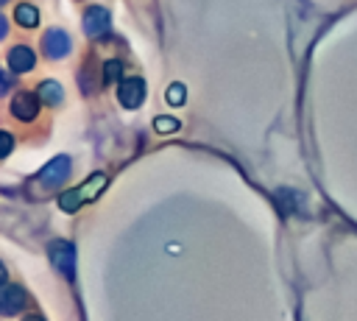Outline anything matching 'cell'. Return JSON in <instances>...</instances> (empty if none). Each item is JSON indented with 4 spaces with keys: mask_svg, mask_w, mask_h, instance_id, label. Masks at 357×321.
I'll return each mask as SVG.
<instances>
[{
    "mask_svg": "<svg viewBox=\"0 0 357 321\" xmlns=\"http://www.w3.org/2000/svg\"><path fill=\"white\" fill-rule=\"evenodd\" d=\"M103 187H106V176L103 173H92L81 187H75V190H67V193H61L59 195V207L64 209V212H75L84 201H92V198H98L100 193H103Z\"/></svg>",
    "mask_w": 357,
    "mask_h": 321,
    "instance_id": "obj_1",
    "label": "cell"
},
{
    "mask_svg": "<svg viewBox=\"0 0 357 321\" xmlns=\"http://www.w3.org/2000/svg\"><path fill=\"white\" fill-rule=\"evenodd\" d=\"M67 176H70V156H56V159H50V162L39 170L36 181H39L45 190H53V187L64 184Z\"/></svg>",
    "mask_w": 357,
    "mask_h": 321,
    "instance_id": "obj_2",
    "label": "cell"
},
{
    "mask_svg": "<svg viewBox=\"0 0 357 321\" xmlns=\"http://www.w3.org/2000/svg\"><path fill=\"white\" fill-rule=\"evenodd\" d=\"M50 262L56 265L59 274H64L67 279H73V274H75V248L70 243H64V240L50 243Z\"/></svg>",
    "mask_w": 357,
    "mask_h": 321,
    "instance_id": "obj_3",
    "label": "cell"
},
{
    "mask_svg": "<svg viewBox=\"0 0 357 321\" xmlns=\"http://www.w3.org/2000/svg\"><path fill=\"white\" fill-rule=\"evenodd\" d=\"M117 98L126 109H139L145 100V81L142 78H126L117 87Z\"/></svg>",
    "mask_w": 357,
    "mask_h": 321,
    "instance_id": "obj_4",
    "label": "cell"
},
{
    "mask_svg": "<svg viewBox=\"0 0 357 321\" xmlns=\"http://www.w3.org/2000/svg\"><path fill=\"white\" fill-rule=\"evenodd\" d=\"M109 25H112L109 8H103V6L86 8V14H84V31H86V36H103L109 31Z\"/></svg>",
    "mask_w": 357,
    "mask_h": 321,
    "instance_id": "obj_5",
    "label": "cell"
},
{
    "mask_svg": "<svg viewBox=\"0 0 357 321\" xmlns=\"http://www.w3.org/2000/svg\"><path fill=\"white\" fill-rule=\"evenodd\" d=\"M42 47H45V53H47L50 59H61V56H67V53H70V36H67L64 31L53 28V31H47V33H45Z\"/></svg>",
    "mask_w": 357,
    "mask_h": 321,
    "instance_id": "obj_6",
    "label": "cell"
},
{
    "mask_svg": "<svg viewBox=\"0 0 357 321\" xmlns=\"http://www.w3.org/2000/svg\"><path fill=\"white\" fill-rule=\"evenodd\" d=\"M36 112H39V100H36V95H31V92H20V95L11 100V114H14L17 120H33Z\"/></svg>",
    "mask_w": 357,
    "mask_h": 321,
    "instance_id": "obj_7",
    "label": "cell"
},
{
    "mask_svg": "<svg viewBox=\"0 0 357 321\" xmlns=\"http://www.w3.org/2000/svg\"><path fill=\"white\" fill-rule=\"evenodd\" d=\"M6 61H8V70H14V73H28L31 67H33V50L31 47H25V45H17V47H11L8 50V56H6Z\"/></svg>",
    "mask_w": 357,
    "mask_h": 321,
    "instance_id": "obj_8",
    "label": "cell"
},
{
    "mask_svg": "<svg viewBox=\"0 0 357 321\" xmlns=\"http://www.w3.org/2000/svg\"><path fill=\"white\" fill-rule=\"evenodd\" d=\"M22 304H25V293H22V288L6 285V288L0 290V313H3V315H14L17 310H22Z\"/></svg>",
    "mask_w": 357,
    "mask_h": 321,
    "instance_id": "obj_9",
    "label": "cell"
},
{
    "mask_svg": "<svg viewBox=\"0 0 357 321\" xmlns=\"http://www.w3.org/2000/svg\"><path fill=\"white\" fill-rule=\"evenodd\" d=\"M36 95H39L45 103L59 106V103H61V98H64V89H61V84H56V81H42V84H39V89H36Z\"/></svg>",
    "mask_w": 357,
    "mask_h": 321,
    "instance_id": "obj_10",
    "label": "cell"
},
{
    "mask_svg": "<svg viewBox=\"0 0 357 321\" xmlns=\"http://www.w3.org/2000/svg\"><path fill=\"white\" fill-rule=\"evenodd\" d=\"M14 20H17L20 25H25V28H33V25L39 22V11H36L31 3H20V6L14 8Z\"/></svg>",
    "mask_w": 357,
    "mask_h": 321,
    "instance_id": "obj_11",
    "label": "cell"
},
{
    "mask_svg": "<svg viewBox=\"0 0 357 321\" xmlns=\"http://www.w3.org/2000/svg\"><path fill=\"white\" fill-rule=\"evenodd\" d=\"M184 100H187V89H184V84H170V87H167V103L181 106Z\"/></svg>",
    "mask_w": 357,
    "mask_h": 321,
    "instance_id": "obj_12",
    "label": "cell"
},
{
    "mask_svg": "<svg viewBox=\"0 0 357 321\" xmlns=\"http://www.w3.org/2000/svg\"><path fill=\"white\" fill-rule=\"evenodd\" d=\"M153 128H156L159 134H170V131H176V128H178V120L165 114V117H156V120H153Z\"/></svg>",
    "mask_w": 357,
    "mask_h": 321,
    "instance_id": "obj_13",
    "label": "cell"
},
{
    "mask_svg": "<svg viewBox=\"0 0 357 321\" xmlns=\"http://www.w3.org/2000/svg\"><path fill=\"white\" fill-rule=\"evenodd\" d=\"M120 73H123V64L120 61H106V67H103V78L106 81H117Z\"/></svg>",
    "mask_w": 357,
    "mask_h": 321,
    "instance_id": "obj_14",
    "label": "cell"
},
{
    "mask_svg": "<svg viewBox=\"0 0 357 321\" xmlns=\"http://www.w3.org/2000/svg\"><path fill=\"white\" fill-rule=\"evenodd\" d=\"M11 151V134H3V156Z\"/></svg>",
    "mask_w": 357,
    "mask_h": 321,
    "instance_id": "obj_15",
    "label": "cell"
},
{
    "mask_svg": "<svg viewBox=\"0 0 357 321\" xmlns=\"http://www.w3.org/2000/svg\"><path fill=\"white\" fill-rule=\"evenodd\" d=\"M3 3H6V0H3Z\"/></svg>",
    "mask_w": 357,
    "mask_h": 321,
    "instance_id": "obj_16",
    "label": "cell"
}]
</instances>
